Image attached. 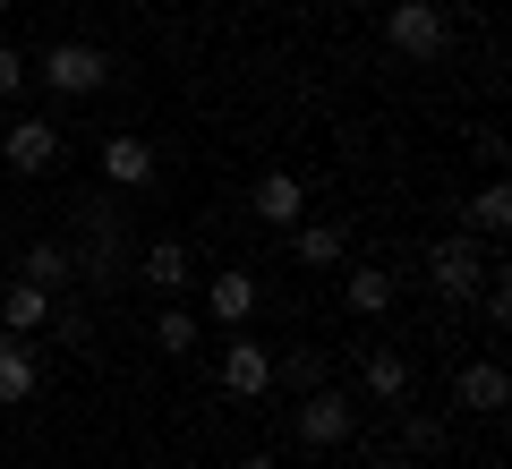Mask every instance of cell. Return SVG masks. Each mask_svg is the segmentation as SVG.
Returning <instances> with one entry per match:
<instances>
[{"label":"cell","mask_w":512,"mask_h":469,"mask_svg":"<svg viewBox=\"0 0 512 469\" xmlns=\"http://www.w3.org/2000/svg\"><path fill=\"white\" fill-rule=\"evenodd\" d=\"M69 256H77V282L86 290H120L128 282V205L111 197V188H94V197H77V239H69Z\"/></svg>","instance_id":"1"},{"label":"cell","mask_w":512,"mask_h":469,"mask_svg":"<svg viewBox=\"0 0 512 469\" xmlns=\"http://www.w3.org/2000/svg\"><path fill=\"white\" fill-rule=\"evenodd\" d=\"M26 69H35L60 103H94V94L120 86V60H111L103 43H77V35L69 43H43V60H26Z\"/></svg>","instance_id":"2"},{"label":"cell","mask_w":512,"mask_h":469,"mask_svg":"<svg viewBox=\"0 0 512 469\" xmlns=\"http://www.w3.org/2000/svg\"><path fill=\"white\" fill-rule=\"evenodd\" d=\"M384 52L427 69V60L453 52V18H444L436 0H384Z\"/></svg>","instance_id":"3"},{"label":"cell","mask_w":512,"mask_h":469,"mask_svg":"<svg viewBox=\"0 0 512 469\" xmlns=\"http://www.w3.org/2000/svg\"><path fill=\"white\" fill-rule=\"evenodd\" d=\"M291 435L308 452H342L350 435H359V393H342V384H308L291 410Z\"/></svg>","instance_id":"4"},{"label":"cell","mask_w":512,"mask_h":469,"mask_svg":"<svg viewBox=\"0 0 512 469\" xmlns=\"http://www.w3.org/2000/svg\"><path fill=\"white\" fill-rule=\"evenodd\" d=\"M94 171H103L111 197H146V188L163 180V154H154V137H128V128H111V137L94 145Z\"/></svg>","instance_id":"5"},{"label":"cell","mask_w":512,"mask_h":469,"mask_svg":"<svg viewBox=\"0 0 512 469\" xmlns=\"http://www.w3.org/2000/svg\"><path fill=\"white\" fill-rule=\"evenodd\" d=\"M214 384H222L231 401H274V350L239 325L231 342H222V359H214Z\"/></svg>","instance_id":"6"},{"label":"cell","mask_w":512,"mask_h":469,"mask_svg":"<svg viewBox=\"0 0 512 469\" xmlns=\"http://www.w3.org/2000/svg\"><path fill=\"white\" fill-rule=\"evenodd\" d=\"M478 282H487V256H478L470 231H453V239H436V248H427V290H436L444 307H461Z\"/></svg>","instance_id":"7"},{"label":"cell","mask_w":512,"mask_h":469,"mask_svg":"<svg viewBox=\"0 0 512 469\" xmlns=\"http://www.w3.org/2000/svg\"><path fill=\"white\" fill-rule=\"evenodd\" d=\"M0 163L18 171V180H43V171H60V128L43 120V111H18V120H9V137H0Z\"/></svg>","instance_id":"8"},{"label":"cell","mask_w":512,"mask_h":469,"mask_svg":"<svg viewBox=\"0 0 512 469\" xmlns=\"http://www.w3.org/2000/svg\"><path fill=\"white\" fill-rule=\"evenodd\" d=\"M504 401H512V367H504V359H461V367H453V410L504 418Z\"/></svg>","instance_id":"9"},{"label":"cell","mask_w":512,"mask_h":469,"mask_svg":"<svg viewBox=\"0 0 512 469\" xmlns=\"http://www.w3.org/2000/svg\"><path fill=\"white\" fill-rule=\"evenodd\" d=\"M410 384H419V367H410L402 350H384V342L359 350V401H376V410H402Z\"/></svg>","instance_id":"10"},{"label":"cell","mask_w":512,"mask_h":469,"mask_svg":"<svg viewBox=\"0 0 512 469\" xmlns=\"http://www.w3.org/2000/svg\"><path fill=\"white\" fill-rule=\"evenodd\" d=\"M43 393V350L35 333H0V410H26Z\"/></svg>","instance_id":"11"},{"label":"cell","mask_w":512,"mask_h":469,"mask_svg":"<svg viewBox=\"0 0 512 469\" xmlns=\"http://www.w3.org/2000/svg\"><path fill=\"white\" fill-rule=\"evenodd\" d=\"M248 205H256L265 231H291V222H308V180H299V171H256Z\"/></svg>","instance_id":"12"},{"label":"cell","mask_w":512,"mask_h":469,"mask_svg":"<svg viewBox=\"0 0 512 469\" xmlns=\"http://www.w3.org/2000/svg\"><path fill=\"white\" fill-rule=\"evenodd\" d=\"M128 273H137V282H146L154 299H180V290H188V273H197V265H188V239H146Z\"/></svg>","instance_id":"13"},{"label":"cell","mask_w":512,"mask_h":469,"mask_svg":"<svg viewBox=\"0 0 512 469\" xmlns=\"http://www.w3.org/2000/svg\"><path fill=\"white\" fill-rule=\"evenodd\" d=\"M393 299H402V273H393V265H350L342 273V307L359 316V325H376Z\"/></svg>","instance_id":"14"},{"label":"cell","mask_w":512,"mask_h":469,"mask_svg":"<svg viewBox=\"0 0 512 469\" xmlns=\"http://www.w3.org/2000/svg\"><path fill=\"white\" fill-rule=\"evenodd\" d=\"M256 299H265V290H256L248 265H231V273H214V282H205V307H214V325H222V333L256 325Z\"/></svg>","instance_id":"15"},{"label":"cell","mask_w":512,"mask_h":469,"mask_svg":"<svg viewBox=\"0 0 512 469\" xmlns=\"http://www.w3.org/2000/svg\"><path fill=\"white\" fill-rule=\"evenodd\" d=\"M461 231H470V239H504V231H512V188H504V171H487V188L461 197Z\"/></svg>","instance_id":"16"},{"label":"cell","mask_w":512,"mask_h":469,"mask_svg":"<svg viewBox=\"0 0 512 469\" xmlns=\"http://www.w3.org/2000/svg\"><path fill=\"white\" fill-rule=\"evenodd\" d=\"M52 325V290L26 282V273H9L0 282V333H43Z\"/></svg>","instance_id":"17"},{"label":"cell","mask_w":512,"mask_h":469,"mask_svg":"<svg viewBox=\"0 0 512 469\" xmlns=\"http://www.w3.org/2000/svg\"><path fill=\"white\" fill-rule=\"evenodd\" d=\"M18 273L26 282H43L60 299V290H77V256H69V239H26L18 248Z\"/></svg>","instance_id":"18"},{"label":"cell","mask_w":512,"mask_h":469,"mask_svg":"<svg viewBox=\"0 0 512 469\" xmlns=\"http://www.w3.org/2000/svg\"><path fill=\"white\" fill-rule=\"evenodd\" d=\"M291 256L316 265V273H333L350 256V231H342V222H291Z\"/></svg>","instance_id":"19"},{"label":"cell","mask_w":512,"mask_h":469,"mask_svg":"<svg viewBox=\"0 0 512 469\" xmlns=\"http://www.w3.org/2000/svg\"><path fill=\"white\" fill-rule=\"evenodd\" d=\"M43 333H52V342L69 350V359H86V350H94V316H86V307L69 299V290L52 299V325H43Z\"/></svg>","instance_id":"20"},{"label":"cell","mask_w":512,"mask_h":469,"mask_svg":"<svg viewBox=\"0 0 512 469\" xmlns=\"http://www.w3.org/2000/svg\"><path fill=\"white\" fill-rule=\"evenodd\" d=\"M308 384H325V350L316 342H291L274 359V393H308Z\"/></svg>","instance_id":"21"},{"label":"cell","mask_w":512,"mask_h":469,"mask_svg":"<svg viewBox=\"0 0 512 469\" xmlns=\"http://www.w3.org/2000/svg\"><path fill=\"white\" fill-rule=\"evenodd\" d=\"M402 410H410V401H402ZM444 444H453V427H444V418H427V410L402 418V452H410V461H444Z\"/></svg>","instance_id":"22"},{"label":"cell","mask_w":512,"mask_h":469,"mask_svg":"<svg viewBox=\"0 0 512 469\" xmlns=\"http://www.w3.org/2000/svg\"><path fill=\"white\" fill-rule=\"evenodd\" d=\"M197 342H205V333H197V316H188V307L171 299L163 316H154V350H163V359H188V350H197Z\"/></svg>","instance_id":"23"},{"label":"cell","mask_w":512,"mask_h":469,"mask_svg":"<svg viewBox=\"0 0 512 469\" xmlns=\"http://www.w3.org/2000/svg\"><path fill=\"white\" fill-rule=\"evenodd\" d=\"M26 77H35V69H26V52H18V43H0V103H18Z\"/></svg>","instance_id":"24"},{"label":"cell","mask_w":512,"mask_h":469,"mask_svg":"<svg viewBox=\"0 0 512 469\" xmlns=\"http://www.w3.org/2000/svg\"><path fill=\"white\" fill-rule=\"evenodd\" d=\"M239 469H282V461H274V452H248V461H239Z\"/></svg>","instance_id":"25"},{"label":"cell","mask_w":512,"mask_h":469,"mask_svg":"<svg viewBox=\"0 0 512 469\" xmlns=\"http://www.w3.org/2000/svg\"><path fill=\"white\" fill-rule=\"evenodd\" d=\"M376 469H427V461H410V452H402V461H376Z\"/></svg>","instance_id":"26"},{"label":"cell","mask_w":512,"mask_h":469,"mask_svg":"<svg viewBox=\"0 0 512 469\" xmlns=\"http://www.w3.org/2000/svg\"><path fill=\"white\" fill-rule=\"evenodd\" d=\"M9 9H18V0H0V18H9Z\"/></svg>","instance_id":"27"},{"label":"cell","mask_w":512,"mask_h":469,"mask_svg":"<svg viewBox=\"0 0 512 469\" xmlns=\"http://www.w3.org/2000/svg\"><path fill=\"white\" fill-rule=\"evenodd\" d=\"M77 469H94V461H77Z\"/></svg>","instance_id":"28"}]
</instances>
